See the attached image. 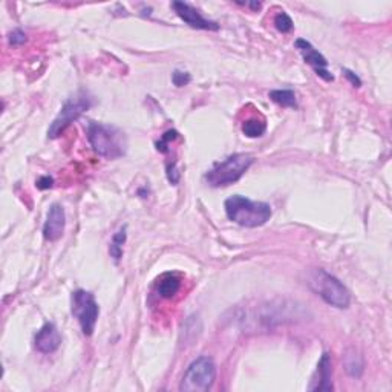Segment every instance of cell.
I'll list each match as a JSON object with an SVG mask.
<instances>
[{
	"label": "cell",
	"mask_w": 392,
	"mask_h": 392,
	"mask_svg": "<svg viewBox=\"0 0 392 392\" xmlns=\"http://www.w3.org/2000/svg\"><path fill=\"white\" fill-rule=\"evenodd\" d=\"M242 134L249 138H259L267 130V124L262 118H249L242 123Z\"/></svg>",
	"instance_id": "cell-16"
},
{
	"label": "cell",
	"mask_w": 392,
	"mask_h": 392,
	"mask_svg": "<svg viewBox=\"0 0 392 392\" xmlns=\"http://www.w3.org/2000/svg\"><path fill=\"white\" fill-rule=\"evenodd\" d=\"M71 311L78 321L84 336H92L95 331L100 308L95 296L91 291L77 290L71 297Z\"/></svg>",
	"instance_id": "cell-7"
},
{
	"label": "cell",
	"mask_w": 392,
	"mask_h": 392,
	"mask_svg": "<svg viewBox=\"0 0 392 392\" xmlns=\"http://www.w3.org/2000/svg\"><path fill=\"white\" fill-rule=\"evenodd\" d=\"M52 184H54V179L51 176H42L37 179V187L40 190H46V189H51Z\"/></svg>",
	"instance_id": "cell-25"
},
{
	"label": "cell",
	"mask_w": 392,
	"mask_h": 392,
	"mask_svg": "<svg viewBox=\"0 0 392 392\" xmlns=\"http://www.w3.org/2000/svg\"><path fill=\"white\" fill-rule=\"evenodd\" d=\"M172 8L176 12V16L187 23L190 28L195 30H204V31H218L219 25L216 22H211L199 14V11L195 10L194 6L185 2H172Z\"/></svg>",
	"instance_id": "cell-10"
},
{
	"label": "cell",
	"mask_w": 392,
	"mask_h": 392,
	"mask_svg": "<svg viewBox=\"0 0 392 392\" xmlns=\"http://www.w3.org/2000/svg\"><path fill=\"white\" fill-rule=\"evenodd\" d=\"M86 132H88L91 148L94 149L97 155L108 159H117L126 154L128 141H126L123 130H119L115 126L89 122Z\"/></svg>",
	"instance_id": "cell-3"
},
{
	"label": "cell",
	"mask_w": 392,
	"mask_h": 392,
	"mask_svg": "<svg viewBox=\"0 0 392 392\" xmlns=\"http://www.w3.org/2000/svg\"><path fill=\"white\" fill-rule=\"evenodd\" d=\"M253 163V155L235 154L221 163H216L214 168L204 175V179L207 181L210 187H225V185L239 181Z\"/></svg>",
	"instance_id": "cell-4"
},
{
	"label": "cell",
	"mask_w": 392,
	"mask_h": 392,
	"mask_svg": "<svg viewBox=\"0 0 392 392\" xmlns=\"http://www.w3.org/2000/svg\"><path fill=\"white\" fill-rule=\"evenodd\" d=\"M178 137H179V134H178V132H176L175 129L168 130V132H165V134L161 137V139H159V141H157V150L161 152V154H168L170 141H174V139H176Z\"/></svg>",
	"instance_id": "cell-20"
},
{
	"label": "cell",
	"mask_w": 392,
	"mask_h": 392,
	"mask_svg": "<svg viewBox=\"0 0 392 392\" xmlns=\"http://www.w3.org/2000/svg\"><path fill=\"white\" fill-rule=\"evenodd\" d=\"M66 216L65 210L60 204H52L46 216V222L43 225V236L46 241L56 242L65 233Z\"/></svg>",
	"instance_id": "cell-11"
},
{
	"label": "cell",
	"mask_w": 392,
	"mask_h": 392,
	"mask_svg": "<svg viewBox=\"0 0 392 392\" xmlns=\"http://www.w3.org/2000/svg\"><path fill=\"white\" fill-rule=\"evenodd\" d=\"M216 378V365L214 358L199 357L185 371L179 384V389L184 392H205L211 388Z\"/></svg>",
	"instance_id": "cell-6"
},
{
	"label": "cell",
	"mask_w": 392,
	"mask_h": 392,
	"mask_svg": "<svg viewBox=\"0 0 392 392\" xmlns=\"http://www.w3.org/2000/svg\"><path fill=\"white\" fill-rule=\"evenodd\" d=\"M302 316L301 307L293 302L281 301L279 303L267 302L259 307H250L239 316V323L242 330L259 333V331L273 330L277 325L295 322ZM244 331V333H245Z\"/></svg>",
	"instance_id": "cell-1"
},
{
	"label": "cell",
	"mask_w": 392,
	"mask_h": 392,
	"mask_svg": "<svg viewBox=\"0 0 392 392\" xmlns=\"http://www.w3.org/2000/svg\"><path fill=\"white\" fill-rule=\"evenodd\" d=\"M295 46L302 54L305 62H307L310 66H313V69L316 71V74L319 77L323 78L325 82H333L334 76L327 69L328 68L327 58H325L317 49H314V46L311 45L308 40L297 38L295 42Z\"/></svg>",
	"instance_id": "cell-9"
},
{
	"label": "cell",
	"mask_w": 392,
	"mask_h": 392,
	"mask_svg": "<svg viewBox=\"0 0 392 392\" xmlns=\"http://www.w3.org/2000/svg\"><path fill=\"white\" fill-rule=\"evenodd\" d=\"M224 209L230 221L247 229L261 227V225L267 224L271 215H273L270 204L251 201V199L242 195L230 196L224 203Z\"/></svg>",
	"instance_id": "cell-2"
},
{
	"label": "cell",
	"mask_w": 392,
	"mask_h": 392,
	"mask_svg": "<svg viewBox=\"0 0 392 392\" xmlns=\"http://www.w3.org/2000/svg\"><path fill=\"white\" fill-rule=\"evenodd\" d=\"M36 348L42 354L56 353L60 343H62V336H60L57 327L52 322H46L36 334Z\"/></svg>",
	"instance_id": "cell-12"
},
{
	"label": "cell",
	"mask_w": 392,
	"mask_h": 392,
	"mask_svg": "<svg viewBox=\"0 0 392 392\" xmlns=\"http://www.w3.org/2000/svg\"><path fill=\"white\" fill-rule=\"evenodd\" d=\"M343 74H345V77H347L348 80H349V83L354 86V88H360L362 86V80L358 78L353 71H349V69H343Z\"/></svg>",
	"instance_id": "cell-24"
},
{
	"label": "cell",
	"mask_w": 392,
	"mask_h": 392,
	"mask_svg": "<svg viewBox=\"0 0 392 392\" xmlns=\"http://www.w3.org/2000/svg\"><path fill=\"white\" fill-rule=\"evenodd\" d=\"M179 288H181V279L175 273H165L159 277L157 282L158 295L164 299L174 297L179 291Z\"/></svg>",
	"instance_id": "cell-14"
},
{
	"label": "cell",
	"mask_w": 392,
	"mask_h": 392,
	"mask_svg": "<svg viewBox=\"0 0 392 392\" xmlns=\"http://www.w3.org/2000/svg\"><path fill=\"white\" fill-rule=\"evenodd\" d=\"M275 25H276V30L281 31V32H290L293 31V20L287 14V12H279V14L275 17Z\"/></svg>",
	"instance_id": "cell-19"
},
{
	"label": "cell",
	"mask_w": 392,
	"mask_h": 392,
	"mask_svg": "<svg viewBox=\"0 0 392 392\" xmlns=\"http://www.w3.org/2000/svg\"><path fill=\"white\" fill-rule=\"evenodd\" d=\"M310 287L316 295L321 296L325 302L336 308H348L351 303V295L348 288L333 275L325 270H313L310 275Z\"/></svg>",
	"instance_id": "cell-5"
},
{
	"label": "cell",
	"mask_w": 392,
	"mask_h": 392,
	"mask_svg": "<svg viewBox=\"0 0 392 392\" xmlns=\"http://www.w3.org/2000/svg\"><path fill=\"white\" fill-rule=\"evenodd\" d=\"M271 102L282 106V108H297V100L295 91L291 89H275L268 94Z\"/></svg>",
	"instance_id": "cell-15"
},
{
	"label": "cell",
	"mask_w": 392,
	"mask_h": 392,
	"mask_svg": "<svg viewBox=\"0 0 392 392\" xmlns=\"http://www.w3.org/2000/svg\"><path fill=\"white\" fill-rule=\"evenodd\" d=\"M345 369L351 377H360L363 373V360L360 356L351 353L345 356Z\"/></svg>",
	"instance_id": "cell-18"
},
{
	"label": "cell",
	"mask_w": 392,
	"mask_h": 392,
	"mask_svg": "<svg viewBox=\"0 0 392 392\" xmlns=\"http://www.w3.org/2000/svg\"><path fill=\"white\" fill-rule=\"evenodd\" d=\"M10 40V43L11 45H14V46H19V45H23L26 42V34L23 31H20V30H14L10 34L8 37Z\"/></svg>",
	"instance_id": "cell-23"
},
{
	"label": "cell",
	"mask_w": 392,
	"mask_h": 392,
	"mask_svg": "<svg viewBox=\"0 0 392 392\" xmlns=\"http://www.w3.org/2000/svg\"><path fill=\"white\" fill-rule=\"evenodd\" d=\"M172 82H174V84L178 86V88H183V86H187L192 82V77L189 72L175 71L174 74H172Z\"/></svg>",
	"instance_id": "cell-21"
},
{
	"label": "cell",
	"mask_w": 392,
	"mask_h": 392,
	"mask_svg": "<svg viewBox=\"0 0 392 392\" xmlns=\"http://www.w3.org/2000/svg\"><path fill=\"white\" fill-rule=\"evenodd\" d=\"M91 106H92V98L88 94H84V92H80V94H77L76 97L69 98L68 102L63 104V108L58 112V115L54 118V122L51 123L48 129V137L58 138L71 123H74L76 119L82 117L86 111L91 109Z\"/></svg>",
	"instance_id": "cell-8"
},
{
	"label": "cell",
	"mask_w": 392,
	"mask_h": 392,
	"mask_svg": "<svg viewBox=\"0 0 392 392\" xmlns=\"http://www.w3.org/2000/svg\"><path fill=\"white\" fill-rule=\"evenodd\" d=\"M165 174H168V179H169V183L170 184H178L179 183V178H181V174H179V170L176 168V161L174 163H169L168 165H165Z\"/></svg>",
	"instance_id": "cell-22"
},
{
	"label": "cell",
	"mask_w": 392,
	"mask_h": 392,
	"mask_svg": "<svg viewBox=\"0 0 392 392\" xmlns=\"http://www.w3.org/2000/svg\"><path fill=\"white\" fill-rule=\"evenodd\" d=\"M126 230L128 227H123L119 229L117 233L112 238V242H111V247H109V253L111 256L115 259V262H118L119 259L123 256V245L126 242V238H128V233H126Z\"/></svg>",
	"instance_id": "cell-17"
},
{
	"label": "cell",
	"mask_w": 392,
	"mask_h": 392,
	"mask_svg": "<svg viewBox=\"0 0 392 392\" xmlns=\"http://www.w3.org/2000/svg\"><path fill=\"white\" fill-rule=\"evenodd\" d=\"M333 367H331V357L325 353L317 365V371L313 377V383L310 384V391H333Z\"/></svg>",
	"instance_id": "cell-13"
}]
</instances>
